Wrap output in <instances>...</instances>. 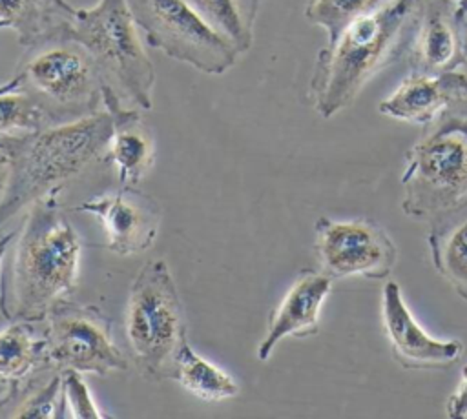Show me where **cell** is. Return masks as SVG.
Instances as JSON below:
<instances>
[{
    "label": "cell",
    "instance_id": "cell-1",
    "mask_svg": "<svg viewBox=\"0 0 467 419\" xmlns=\"http://www.w3.org/2000/svg\"><path fill=\"white\" fill-rule=\"evenodd\" d=\"M82 239L57 195L33 202L13 240V257L0 282V310L9 321L42 322L73 295Z\"/></svg>",
    "mask_w": 467,
    "mask_h": 419
},
{
    "label": "cell",
    "instance_id": "cell-2",
    "mask_svg": "<svg viewBox=\"0 0 467 419\" xmlns=\"http://www.w3.org/2000/svg\"><path fill=\"white\" fill-rule=\"evenodd\" d=\"M420 0H390L348 24L319 49L308 82V98L323 118L348 107L365 84L400 60L414 40Z\"/></svg>",
    "mask_w": 467,
    "mask_h": 419
},
{
    "label": "cell",
    "instance_id": "cell-3",
    "mask_svg": "<svg viewBox=\"0 0 467 419\" xmlns=\"http://www.w3.org/2000/svg\"><path fill=\"white\" fill-rule=\"evenodd\" d=\"M113 129L106 109L35 133L0 137L7 153V179L0 195V226L33 202L51 195L102 160Z\"/></svg>",
    "mask_w": 467,
    "mask_h": 419
},
{
    "label": "cell",
    "instance_id": "cell-4",
    "mask_svg": "<svg viewBox=\"0 0 467 419\" xmlns=\"http://www.w3.org/2000/svg\"><path fill=\"white\" fill-rule=\"evenodd\" d=\"M401 211L431 224L467 206V100L441 111L405 153Z\"/></svg>",
    "mask_w": 467,
    "mask_h": 419
},
{
    "label": "cell",
    "instance_id": "cell-5",
    "mask_svg": "<svg viewBox=\"0 0 467 419\" xmlns=\"http://www.w3.org/2000/svg\"><path fill=\"white\" fill-rule=\"evenodd\" d=\"M67 38L93 56L104 82L140 109L151 107L155 67L142 47L128 0H99L95 7L77 9Z\"/></svg>",
    "mask_w": 467,
    "mask_h": 419
},
{
    "label": "cell",
    "instance_id": "cell-6",
    "mask_svg": "<svg viewBox=\"0 0 467 419\" xmlns=\"http://www.w3.org/2000/svg\"><path fill=\"white\" fill-rule=\"evenodd\" d=\"M124 328L137 366L150 379H170L186 337L184 306L164 261H148L135 275L126 301Z\"/></svg>",
    "mask_w": 467,
    "mask_h": 419
},
{
    "label": "cell",
    "instance_id": "cell-7",
    "mask_svg": "<svg viewBox=\"0 0 467 419\" xmlns=\"http://www.w3.org/2000/svg\"><path fill=\"white\" fill-rule=\"evenodd\" d=\"M22 89L35 95L62 122L99 111L104 78L84 46L58 38L26 49L16 73Z\"/></svg>",
    "mask_w": 467,
    "mask_h": 419
},
{
    "label": "cell",
    "instance_id": "cell-8",
    "mask_svg": "<svg viewBox=\"0 0 467 419\" xmlns=\"http://www.w3.org/2000/svg\"><path fill=\"white\" fill-rule=\"evenodd\" d=\"M148 46L206 75H223L241 55L184 0H128Z\"/></svg>",
    "mask_w": 467,
    "mask_h": 419
},
{
    "label": "cell",
    "instance_id": "cell-9",
    "mask_svg": "<svg viewBox=\"0 0 467 419\" xmlns=\"http://www.w3.org/2000/svg\"><path fill=\"white\" fill-rule=\"evenodd\" d=\"M42 322L47 357L55 370L99 377L128 370V359L113 341L111 321L97 306L66 299L55 304Z\"/></svg>",
    "mask_w": 467,
    "mask_h": 419
},
{
    "label": "cell",
    "instance_id": "cell-10",
    "mask_svg": "<svg viewBox=\"0 0 467 419\" xmlns=\"http://www.w3.org/2000/svg\"><path fill=\"white\" fill-rule=\"evenodd\" d=\"M314 250L321 271L336 279H387L398 261L390 235L372 219H332L321 215L316 224Z\"/></svg>",
    "mask_w": 467,
    "mask_h": 419
},
{
    "label": "cell",
    "instance_id": "cell-11",
    "mask_svg": "<svg viewBox=\"0 0 467 419\" xmlns=\"http://www.w3.org/2000/svg\"><path fill=\"white\" fill-rule=\"evenodd\" d=\"M69 210L95 215L104 226L106 248L124 257L151 248L162 220L159 202L135 186H119Z\"/></svg>",
    "mask_w": 467,
    "mask_h": 419
},
{
    "label": "cell",
    "instance_id": "cell-12",
    "mask_svg": "<svg viewBox=\"0 0 467 419\" xmlns=\"http://www.w3.org/2000/svg\"><path fill=\"white\" fill-rule=\"evenodd\" d=\"M381 324L394 361L405 370H449L463 353L460 339H436L420 326L396 281L383 284Z\"/></svg>",
    "mask_w": 467,
    "mask_h": 419
},
{
    "label": "cell",
    "instance_id": "cell-13",
    "mask_svg": "<svg viewBox=\"0 0 467 419\" xmlns=\"http://www.w3.org/2000/svg\"><path fill=\"white\" fill-rule=\"evenodd\" d=\"M334 279L325 271L301 270L270 315L265 337L255 348L259 361H268L286 337H312L319 332L321 308L332 291Z\"/></svg>",
    "mask_w": 467,
    "mask_h": 419
},
{
    "label": "cell",
    "instance_id": "cell-14",
    "mask_svg": "<svg viewBox=\"0 0 467 419\" xmlns=\"http://www.w3.org/2000/svg\"><path fill=\"white\" fill-rule=\"evenodd\" d=\"M409 53L410 71L418 73H441L465 64L467 26L456 18L447 0H420Z\"/></svg>",
    "mask_w": 467,
    "mask_h": 419
},
{
    "label": "cell",
    "instance_id": "cell-15",
    "mask_svg": "<svg viewBox=\"0 0 467 419\" xmlns=\"http://www.w3.org/2000/svg\"><path fill=\"white\" fill-rule=\"evenodd\" d=\"M467 100V73L410 71L401 84L379 102V113L418 126L431 124L441 111Z\"/></svg>",
    "mask_w": 467,
    "mask_h": 419
},
{
    "label": "cell",
    "instance_id": "cell-16",
    "mask_svg": "<svg viewBox=\"0 0 467 419\" xmlns=\"http://www.w3.org/2000/svg\"><path fill=\"white\" fill-rule=\"evenodd\" d=\"M102 106L111 115L113 129L106 146L104 162H111L120 186H135L153 166L155 142L137 109L122 106L120 95L104 82Z\"/></svg>",
    "mask_w": 467,
    "mask_h": 419
},
{
    "label": "cell",
    "instance_id": "cell-17",
    "mask_svg": "<svg viewBox=\"0 0 467 419\" xmlns=\"http://www.w3.org/2000/svg\"><path fill=\"white\" fill-rule=\"evenodd\" d=\"M77 9L66 0H0V22L24 49L67 38Z\"/></svg>",
    "mask_w": 467,
    "mask_h": 419
},
{
    "label": "cell",
    "instance_id": "cell-18",
    "mask_svg": "<svg viewBox=\"0 0 467 419\" xmlns=\"http://www.w3.org/2000/svg\"><path fill=\"white\" fill-rule=\"evenodd\" d=\"M47 370L55 368L47 357L44 330L36 332L31 321H11L0 330V386L11 392Z\"/></svg>",
    "mask_w": 467,
    "mask_h": 419
},
{
    "label": "cell",
    "instance_id": "cell-19",
    "mask_svg": "<svg viewBox=\"0 0 467 419\" xmlns=\"http://www.w3.org/2000/svg\"><path fill=\"white\" fill-rule=\"evenodd\" d=\"M429 226L427 242L436 271L467 301V206Z\"/></svg>",
    "mask_w": 467,
    "mask_h": 419
},
{
    "label": "cell",
    "instance_id": "cell-20",
    "mask_svg": "<svg viewBox=\"0 0 467 419\" xmlns=\"http://www.w3.org/2000/svg\"><path fill=\"white\" fill-rule=\"evenodd\" d=\"M170 379H175L186 392L208 403L232 399L241 392L239 383L228 372L199 355L188 339L182 341L175 353Z\"/></svg>",
    "mask_w": 467,
    "mask_h": 419
},
{
    "label": "cell",
    "instance_id": "cell-21",
    "mask_svg": "<svg viewBox=\"0 0 467 419\" xmlns=\"http://www.w3.org/2000/svg\"><path fill=\"white\" fill-rule=\"evenodd\" d=\"M239 53L254 44V26L263 0H184Z\"/></svg>",
    "mask_w": 467,
    "mask_h": 419
},
{
    "label": "cell",
    "instance_id": "cell-22",
    "mask_svg": "<svg viewBox=\"0 0 467 419\" xmlns=\"http://www.w3.org/2000/svg\"><path fill=\"white\" fill-rule=\"evenodd\" d=\"M62 120L26 89L0 93V137L35 133Z\"/></svg>",
    "mask_w": 467,
    "mask_h": 419
},
{
    "label": "cell",
    "instance_id": "cell-23",
    "mask_svg": "<svg viewBox=\"0 0 467 419\" xmlns=\"http://www.w3.org/2000/svg\"><path fill=\"white\" fill-rule=\"evenodd\" d=\"M389 2L390 0H310L305 16L310 24L323 27L327 31V42H332L348 24L378 11Z\"/></svg>",
    "mask_w": 467,
    "mask_h": 419
},
{
    "label": "cell",
    "instance_id": "cell-24",
    "mask_svg": "<svg viewBox=\"0 0 467 419\" xmlns=\"http://www.w3.org/2000/svg\"><path fill=\"white\" fill-rule=\"evenodd\" d=\"M60 373L64 410H67L71 417H104L88 383L82 377V372L60 370Z\"/></svg>",
    "mask_w": 467,
    "mask_h": 419
},
{
    "label": "cell",
    "instance_id": "cell-25",
    "mask_svg": "<svg viewBox=\"0 0 467 419\" xmlns=\"http://www.w3.org/2000/svg\"><path fill=\"white\" fill-rule=\"evenodd\" d=\"M445 414L447 417H452V419H460L467 415V364L462 368V379L456 390L447 399Z\"/></svg>",
    "mask_w": 467,
    "mask_h": 419
},
{
    "label": "cell",
    "instance_id": "cell-26",
    "mask_svg": "<svg viewBox=\"0 0 467 419\" xmlns=\"http://www.w3.org/2000/svg\"><path fill=\"white\" fill-rule=\"evenodd\" d=\"M447 2H449V5L452 7L456 18H458L463 26H467V0H447Z\"/></svg>",
    "mask_w": 467,
    "mask_h": 419
},
{
    "label": "cell",
    "instance_id": "cell-27",
    "mask_svg": "<svg viewBox=\"0 0 467 419\" xmlns=\"http://www.w3.org/2000/svg\"><path fill=\"white\" fill-rule=\"evenodd\" d=\"M16 233H18V230H13V231H9V233H5V235L0 237V266H2V262H4L5 251L9 250V246L13 244L15 237H16Z\"/></svg>",
    "mask_w": 467,
    "mask_h": 419
},
{
    "label": "cell",
    "instance_id": "cell-28",
    "mask_svg": "<svg viewBox=\"0 0 467 419\" xmlns=\"http://www.w3.org/2000/svg\"><path fill=\"white\" fill-rule=\"evenodd\" d=\"M22 87V82H20V77L15 75L11 80L0 84V93H7V91H15V89H20Z\"/></svg>",
    "mask_w": 467,
    "mask_h": 419
},
{
    "label": "cell",
    "instance_id": "cell-29",
    "mask_svg": "<svg viewBox=\"0 0 467 419\" xmlns=\"http://www.w3.org/2000/svg\"><path fill=\"white\" fill-rule=\"evenodd\" d=\"M5 179H7V169H5V166H0V195L5 188Z\"/></svg>",
    "mask_w": 467,
    "mask_h": 419
},
{
    "label": "cell",
    "instance_id": "cell-30",
    "mask_svg": "<svg viewBox=\"0 0 467 419\" xmlns=\"http://www.w3.org/2000/svg\"><path fill=\"white\" fill-rule=\"evenodd\" d=\"M0 166H7V153L2 146H0Z\"/></svg>",
    "mask_w": 467,
    "mask_h": 419
},
{
    "label": "cell",
    "instance_id": "cell-31",
    "mask_svg": "<svg viewBox=\"0 0 467 419\" xmlns=\"http://www.w3.org/2000/svg\"><path fill=\"white\" fill-rule=\"evenodd\" d=\"M5 392H7V390H5V388H4V386H0V401H2V397H4V395H5Z\"/></svg>",
    "mask_w": 467,
    "mask_h": 419
},
{
    "label": "cell",
    "instance_id": "cell-32",
    "mask_svg": "<svg viewBox=\"0 0 467 419\" xmlns=\"http://www.w3.org/2000/svg\"><path fill=\"white\" fill-rule=\"evenodd\" d=\"M5 27V24L4 22H0V29H4Z\"/></svg>",
    "mask_w": 467,
    "mask_h": 419
}]
</instances>
